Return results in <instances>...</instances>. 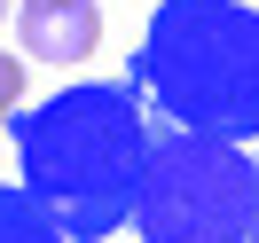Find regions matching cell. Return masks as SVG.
Masks as SVG:
<instances>
[{
  "mask_svg": "<svg viewBox=\"0 0 259 243\" xmlns=\"http://www.w3.org/2000/svg\"><path fill=\"white\" fill-rule=\"evenodd\" d=\"M142 157H149V118L126 79H79L16 110V173L63 220L71 243H102L134 220Z\"/></svg>",
  "mask_w": 259,
  "mask_h": 243,
  "instance_id": "6da1fadb",
  "label": "cell"
},
{
  "mask_svg": "<svg viewBox=\"0 0 259 243\" xmlns=\"http://www.w3.org/2000/svg\"><path fill=\"white\" fill-rule=\"evenodd\" d=\"M126 86L149 94L189 133L259 141V8L251 0H157Z\"/></svg>",
  "mask_w": 259,
  "mask_h": 243,
  "instance_id": "7a4b0ae2",
  "label": "cell"
},
{
  "mask_svg": "<svg viewBox=\"0 0 259 243\" xmlns=\"http://www.w3.org/2000/svg\"><path fill=\"white\" fill-rule=\"evenodd\" d=\"M142 243H259V165L243 141L165 126L149 133L142 188H134Z\"/></svg>",
  "mask_w": 259,
  "mask_h": 243,
  "instance_id": "3957f363",
  "label": "cell"
},
{
  "mask_svg": "<svg viewBox=\"0 0 259 243\" xmlns=\"http://www.w3.org/2000/svg\"><path fill=\"white\" fill-rule=\"evenodd\" d=\"M16 39L32 63H87L102 47V8L95 0H16Z\"/></svg>",
  "mask_w": 259,
  "mask_h": 243,
  "instance_id": "277c9868",
  "label": "cell"
},
{
  "mask_svg": "<svg viewBox=\"0 0 259 243\" xmlns=\"http://www.w3.org/2000/svg\"><path fill=\"white\" fill-rule=\"evenodd\" d=\"M0 243H71V235H63V220L16 180V188H0Z\"/></svg>",
  "mask_w": 259,
  "mask_h": 243,
  "instance_id": "5b68a950",
  "label": "cell"
},
{
  "mask_svg": "<svg viewBox=\"0 0 259 243\" xmlns=\"http://www.w3.org/2000/svg\"><path fill=\"white\" fill-rule=\"evenodd\" d=\"M16 110H24V63L0 55V118H16Z\"/></svg>",
  "mask_w": 259,
  "mask_h": 243,
  "instance_id": "8992f818",
  "label": "cell"
},
{
  "mask_svg": "<svg viewBox=\"0 0 259 243\" xmlns=\"http://www.w3.org/2000/svg\"><path fill=\"white\" fill-rule=\"evenodd\" d=\"M8 8H16V0H0V16H8Z\"/></svg>",
  "mask_w": 259,
  "mask_h": 243,
  "instance_id": "52a82bcc",
  "label": "cell"
}]
</instances>
